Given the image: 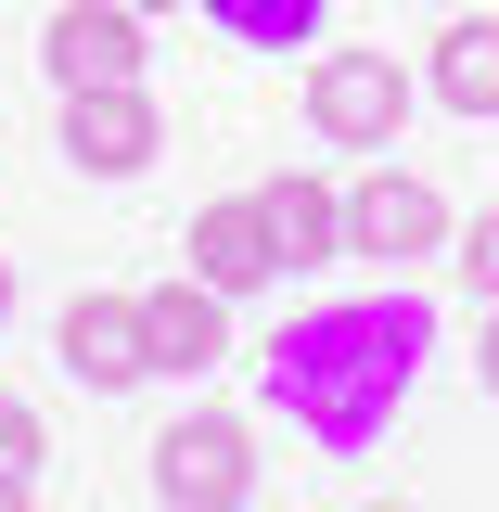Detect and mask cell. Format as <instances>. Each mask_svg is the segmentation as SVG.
<instances>
[{
  "instance_id": "obj_3",
  "label": "cell",
  "mask_w": 499,
  "mask_h": 512,
  "mask_svg": "<svg viewBox=\"0 0 499 512\" xmlns=\"http://www.w3.org/2000/svg\"><path fill=\"white\" fill-rule=\"evenodd\" d=\"M154 500L167 512H244L256 500V436L231 410H180V423L154 436Z\"/></svg>"
},
{
  "instance_id": "obj_2",
  "label": "cell",
  "mask_w": 499,
  "mask_h": 512,
  "mask_svg": "<svg viewBox=\"0 0 499 512\" xmlns=\"http://www.w3.org/2000/svg\"><path fill=\"white\" fill-rule=\"evenodd\" d=\"M410 103H423V77H397V52H320L308 64V128L333 154H397Z\"/></svg>"
},
{
  "instance_id": "obj_19",
  "label": "cell",
  "mask_w": 499,
  "mask_h": 512,
  "mask_svg": "<svg viewBox=\"0 0 499 512\" xmlns=\"http://www.w3.org/2000/svg\"><path fill=\"white\" fill-rule=\"evenodd\" d=\"M359 512H410V500H359Z\"/></svg>"
},
{
  "instance_id": "obj_5",
  "label": "cell",
  "mask_w": 499,
  "mask_h": 512,
  "mask_svg": "<svg viewBox=\"0 0 499 512\" xmlns=\"http://www.w3.org/2000/svg\"><path fill=\"white\" fill-rule=\"evenodd\" d=\"M461 218H448V192L423 167H372V180L346 192V256H384V269H410V256H436Z\"/></svg>"
},
{
  "instance_id": "obj_11",
  "label": "cell",
  "mask_w": 499,
  "mask_h": 512,
  "mask_svg": "<svg viewBox=\"0 0 499 512\" xmlns=\"http://www.w3.org/2000/svg\"><path fill=\"white\" fill-rule=\"evenodd\" d=\"M256 205H269V231H282V269H333V256H346V192H333V180L282 167Z\"/></svg>"
},
{
  "instance_id": "obj_17",
  "label": "cell",
  "mask_w": 499,
  "mask_h": 512,
  "mask_svg": "<svg viewBox=\"0 0 499 512\" xmlns=\"http://www.w3.org/2000/svg\"><path fill=\"white\" fill-rule=\"evenodd\" d=\"M0 320H13V256H0Z\"/></svg>"
},
{
  "instance_id": "obj_7",
  "label": "cell",
  "mask_w": 499,
  "mask_h": 512,
  "mask_svg": "<svg viewBox=\"0 0 499 512\" xmlns=\"http://www.w3.org/2000/svg\"><path fill=\"white\" fill-rule=\"evenodd\" d=\"M141 346H154V372H180V384H205L218 372V359H231V295H218V282H154V295H141Z\"/></svg>"
},
{
  "instance_id": "obj_18",
  "label": "cell",
  "mask_w": 499,
  "mask_h": 512,
  "mask_svg": "<svg viewBox=\"0 0 499 512\" xmlns=\"http://www.w3.org/2000/svg\"><path fill=\"white\" fill-rule=\"evenodd\" d=\"M128 13H180V0H128Z\"/></svg>"
},
{
  "instance_id": "obj_10",
  "label": "cell",
  "mask_w": 499,
  "mask_h": 512,
  "mask_svg": "<svg viewBox=\"0 0 499 512\" xmlns=\"http://www.w3.org/2000/svg\"><path fill=\"white\" fill-rule=\"evenodd\" d=\"M423 103H448V116H499V13H448V39L423 52Z\"/></svg>"
},
{
  "instance_id": "obj_14",
  "label": "cell",
  "mask_w": 499,
  "mask_h": 512,
  "mask_svg": "<svg viewBox=\"0 0 499 512\" xmlns=\"http://www.w3.org/2000/svg\"><path fill=\"white\" fill-rule=\"evenodd\" d=\"M461 282L499 308V205H487V218H461Z\"/></svg>"
},
{
  "instance_id": "obj_15",
  "label": "cell",
  "mask_w": 499,
  "mask_h": 512,
  "mask_svg": "<svg viewBox=\"0 0 499 512\" xmlns=\"http://www.w3.org/2000/svg\"><path fill=\"white\" fill-rule=\"evenodd\" d=\"M474 384L499 397V308H487V346H474Z\"/></svg>"
},
{
  "instance_id": "obj_9",
  "label": "cell",
  "mask_w": 499,
  "mask_h": 512,
  "mask_svg": "<svg viewBox=\"0 0 499 512\" xmlns=\"http://www.w3.org/2000/svg\"><path fill=\"white\" fill-rule=\"evenodd\" d=\"M192 282H218V295H269L282 282V231H269L256 192H231V205L192 218Z\"/></svg>"
},
{
  "instance_id": "obj_12",
  "label": "cell",
  "mask_w": 499,
  "mask_h": 512,
  "mask_svg": "<svg viewBox=\"0 0 499 512\" xmlns=\"http://www.w3.org/2000/svg\"><path fill=\"white\" fill-rule=\"evenodd\" d=\"M192 13H205L218 39H244V52H308L333 0H192Z\"/></svg>"
},
{
  "instance_id": "obj_6",
  "label": "cell",
  "mask_w": 499,
  "mask_h": 512,
  "mask_svg": "<svg viewBox=\"0 0 499 512\" xmlns=\"http://www.w3.org/2000/svg\"><path fill=\"white\" fill-rule=\"evenodd\" d=\"M39 64H52V90H116V77H141V13L128 0H64L52 26H39Z\"/></svg>"
},
{
  "instance_id": "obj_1",
  "label": "cell",
  "mask_w": 499,
  "mask_h": 512,
  "mask_svg": "<svg viewBox=\"0 0 499 512\" xmlns=\"http://www.w3.org/2000/svg\"><path fill=\"white\" fill-rule=\"evenodd\" d=\"M423 359H436V308L423 295H333V308L282 320L256 346V397H269V423H295L308 448L359 461L410 410V372Z\"/></svg>"
},
{
  "instance_id": "obj_13",
  "label": "cell",
  "mask_w": 499,
  "mask_h": 512,
  "mask_svg": "<svg viewBox=\"0 0 499 512\" xmlns=\"http://www.w3.org/2000/svg\"><path fill=\"white\" fill-rule=\"evenodd\" d=\"M52 461V423H39V397H13L0 384V474H39Z\"/></svg>"
},
{
  "instance_id": "obj_4",
  "label": "cell",
  "mask_w": 499,
  "mask_h": 512,
  "mask_svg": "<svg viewBox=\"0 0 499 512\" xmlns=\"http://www.w3.org/2000/svg\"><path fill=\"white\" fill-rule=\"evenodd\" d=\"M167 154V116H154V90L116 77V90H64V167L77 180H141Z\"/></svg>"
},
{
  "instance_id": "obj_16",
  "label": "cell",
  "mask_w": 499,
  "mask_h": 512,
  "mask_svg": "<svg viewBox=\"0 0 499 512\" xmlns=\"http://www.w3.org/2000/svg\"><path fill=\"white\" fill-rule=\"evenodd\" d=\"M0 512H39V500H26V474H0Z\"/></svg>"
},
{
  "instance_id": "obj_8",
  "label": "cell",
  "mask_w": 499,
  "mask_h": 512,
  "mask_svg": "<svg viewBox=\"0 0 499 512\" xmlns=\"http://www.w3.org/2000/svg\"><path fill=\"white\" fill-rule=\"evenodd\" d=\"M52 346H64V372L90 384V397H128V384H154V346H141V295H77Z\"/></svg>"
}]
</instances>
